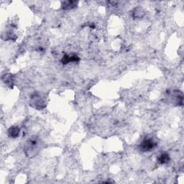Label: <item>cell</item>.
Masks as SVG:
<instances>
[{
	"instance_id": "3957f363",
	"label": "cell",
	"mask_w": 184,
	"mask_h": 184,
	"mask_svg": "<svg viewBox=\"0 0 184 184\" xmlns=\"http://www.w3.org/2000/svg\"><path fill=\"white\" fill-rule=\"evenodd\" d=\"M79 60V58L77 55H65L62 58V63L63 64H67L71 62H77Z\"/></svg>"
},
{
	"instance_id": "8992f818",
	"label": "cell",
	"mask_w": 184,
	"mask_h": 184,
	"mask_svg": "<svg viewBox=\"0 0 184 184\" xmlns=\"http://www.w3.org/2000/svg\"><path fill=\"white\" fill-rule=\"evenodd\" d=\"M78 4L77 2L74 1H66L62 2V7L64 10H71L74 8L76 5Z\"/></svg>"
},
{
	"instance_id": "7a4b0ae2",
	"label": "cell",
	"mask_w": 184,
	"mask_h": 184,
	"mask_svg": "<svg viewBox=\"0 0 184 184\" xmlns=\"http://www.w3.org/2000/svg\"><path fill=\"white\" fill-rule=\"evenodd\" d=\"M155 145H156V144L153 140L145 139L140 144V148L144 152H148V151L152 150Z\"/></svg>"
},
{
	"instance_id": "52a82bcc",
	"label": "cell",
	"mask_w": 184,
	"mask_h": 184,
	"mask_svg": "<svg viewBox=\"0 0 184 184\" xmlns=\"http://www.w3.org/2000/svg\"><path fill=\"white\" fill-rule=\"evenodd\" d=\"M133 17L135 18H140L142 17L145 14V11L141 7H137L133 10Z\"/></svg>"
},
{
	"instance_id": "6da1fadb",
	"label": "cell",
	"mask_w": 184,
	"mask_h": 184,
	"mask_svg": "<svg viewBox=\"0 0 184 184\" xmlns=\"http://www.w3.org/2000/svg\"><path fill=\"white\" fill-rule=\"evenodd\" d=\"M40 149L39 140L34 137L27 142L25 147V152L28 157H34L39 153Z\"/></svg>"
},
{
	"instance_id": "277c9868",
	"label": "cell",
	"mask_w": 184,
	"mask_h": 184,
	"mask_svg": "<svg viewBox=\"0 0 184 184\" xmlns=\"http://www.w3.org/2000/svg\"><path fill=\"white\" fill-rule=\"evenodd\" d=\"M20 133V129L17 126H12L8 129V135L10 137L16 138Z\"/></svg>"
},
{
	"instance_id": "5b68a950",
	"label": "cell",
	"mask_w": 184,
	"mask_h": 184,
	"mask_svg": "<svg viewBox=\"0 0 184 184\" xmlns=\"http://www.w3.org/2000/svg\"><path fill=\"white\" fill-rule=\"evenodd\" d=\"M170 161V155L166 153L161 154L157 157V162L160 164H166Z\"/></svg>"
}]
</instances>
